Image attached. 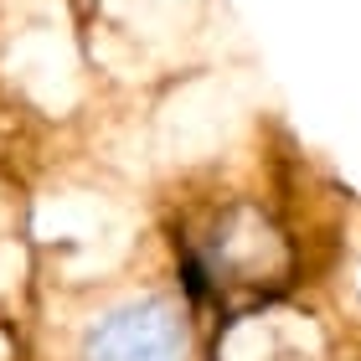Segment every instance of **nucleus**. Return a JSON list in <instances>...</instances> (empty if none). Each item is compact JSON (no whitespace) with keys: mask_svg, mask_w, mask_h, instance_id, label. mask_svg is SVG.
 Here are the masks:
<instances>
[{"mask_svg":"<svg viewBox=\"0 0 361 361\" xmlns=\"http://www.w3.org/2000/svg\"><path fill=\"white\" fill-rule=\"evenodd\" d=\"M300 269V248L284 233V222L274 217L253 196H233L217 202L186 238V279L196 294H217V300H253L269 305L274 294H284Z\"/></svg>","mask_w":361,"mask_h":361,"instance_id":"nucleus-1","label":"nucleus"},{"mask_svg":"<svg viewBox=\"0 0 361 361\" xmlns=\"http://www.w3.org/2000/svg\"><path fill=\"white\" fill-rule=\"evenodd\" d=\"M73 361H191V325L171 294H124L83 325Z\"/></svg>","mask_w":361,"mask_h":361,"instance_id":"nucleus-2","label":"nucleus"},{"mask_svg":"<svg viewBox=\"0 0 361 361\" xmlns=\"http://www.w3.org/2000/svg\"><path fill=\"white\" fill-rule=\"evenodd\" d=\"M217 361H325L305 320L279 315V310H258V315H238L227 325V341Z\"/></svg>","mask_w":361,"mask_h":361,"instance_id":"nucleus-3","label":"nucleus"}]
</instances>
